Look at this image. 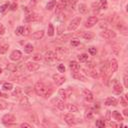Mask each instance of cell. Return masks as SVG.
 <instances>
[{
  "label": "cell",
  "instance_id": "cell-56",
  "mask_svg": "<svg viewBox=\"0 0 128 128\" xmlns=\"http://www.w3.org/2000/svg\"><path fill=\"white\" fill-rule=\"evenodd\" d=\"M109 126H110V127H117V124H116L115 122H110V123H109Z\"/></svg>",
  "mask_w": 128,
  "mask_h": 128
},
{
  "label": "cell",
  "instance_id": "cell-14",
  "mask_svg": "<svg viewBox=\"0 0 128 128\" xmlns=\"http://www.w3.org/2000/svg\"><path fill=\"white\" fill-rule=\"evenodd\" d=\"M72 77L74 79H76V80H79V81H83V82H86L87 81V78L83 74H81L80 72H78V71H73Z\"/></svg>",
  "mask_w": 128,
  "mask_h": 128
},
{
  "label": "cell",
  "instance_id": "cell-4",
  "mask_svg": "<svg viewBox=\"0 0 128 128\" xmlns=\"http://www.w3.org/2000/svg\"><path fill=\"white\" fill-rule=\"evenodd\" d=\"M100 36L103 37L104 39H112V38H115V37H116V33H115L113 30L104 29V30L100 33Z\"/></svg>",
  "mask_w": 128,
  "mask_h": 128
},
{
  "label": "cell",
  "instance_id": "cell-19",
  "mask_svg": "<svg viewBox=\"0 0 128 128\" xmlns=\"http://www.w3.org/2000/svg\"><path fill=\"white\" fill-rule=\"evenodd\" d=\"M105 105H107V106H110V105L116 106V105H117V100H116L114 97H108V98L105 100Z\"/></svg>",
  "mask_w": 128,
  "mask_h": 128
},
{
  "label": "cell",
  "instance_id": "cell-40",
  "mask_svg": "<svg viewBox=\"0 0 128 128\" xmlns=\"http://www.w3.org/2000/svg\"><path fill=\"white\" fill-rule=\"evenodd\" d=\"M88 51H89V53H90L91 55H96V53H97V49H96L95 47H90V48L88 49Z\"/></svg>",
  "mask_w": 128,
  "mask_h": 128
},
{
  "label": "cell",
  "instance_id": "cell-30",
  "mask_svg": "<svg viewBox=\"0 0 128 128\" xmlns=\"http://www.w3.org/2000/svg\"><path fill=\"white\" fill-rule=\"evenodd\" d=\"M78 60H79L80 62H86V61L88 60V55L85 54V53L80 54V55H78Z\"/></svg>",
  "mask_w": 128,
  "mask_h": 128
},
{
  "label": "cell",
  "instance_id": "cell-29",
  "mask_svg": "<svg viewBox=\"0 0 128 128\" xmlns=\"http://www.w3.org/2000/svg\"><path fill=\"white\" fill-rule=\"evenodd\" d=\"M8 48H9V45H8L7 43H3V44H1V45H0V54H4V53H6V51L8 50Z\"/></svg>",
  "mask_w": 128,
  "mask_h": 128
},
{
  "label": "cell",
  "instance_id": "cell-57",
  "mask_svg": "<svg viewBox=\"0 0 128 128\" xmlns=\"http://www.w3.org/2000/svg\"><path fill=\"white\" fill-rule=\"evenodd\" d=\"M123 114H124L125 116H128V110H127V109H124V111H123Z\"/></svg>",
  "mask_w": 128,
  "mask_h": 128
},
{
  "label": "cell",
  "instance_id": "cell-27",
  "mask_svg": "<svg viewBox=\"0 0 128 128\" xmlns=\"http://www.w3.org/2000/svg\"><path fill=\"white\" fill-rule=\"evenodd\" d=\"M112 116H113L117 121H122V120H123L122 115H121L118 111H112Z\"/></svg>",
  "mask_w": 128,
  "mask_h": 128
},
{
  "label": "cell",
  "instance_id": "cell-53",
  "mask_svg": "<svg viewBox=\"0 0 128 128\" xmlns=\"http://www.w3.org/2000/svg\"><path fill=\"white\" fill-rule=\"evenodd\" d=\"M92 113H93V112H92L91 110H88V111L86 112V117H87V118H91V117H92Z\"/></svg>",
  "mask_w": 128,
  "mask_h": 128
},
{
  "label": "cell",
  "instance_id": "cell-23",
  "mask_svg": "<svg viewBox=\"0 0 128 128\" xmlns=\"http://www.w3.org/2000/svg\"><path fill=\"white\" fill-rule=\"evenodd\" d=\"M82 37L84 39H86V40H90V39H92L94 37V33L93 32H89V31L88 32H83Z\"/></svg>",
  "mask_w": 128,
  "mask_h": 128
},
{
  "label": "cell",
  "instance_id": "cell-17",
  "mask_svg": "<svg viewBox=\"0 0 128 128\" xmlns=\"http://www.w3.org/2000/svg\"><path fill=\"white\" fill-rule=\"evenodd\" d=\"M18 99H19V102L22 104V105H25V106H29V101H28V98H27V96L25 95V94H21L20 96H18L17 97Z\"/></svg>",
  "mask_w": 128,
  "mask_h": 128
},
{
  "label": "cell",
  "instance_id": "cell-12",
  "mask_svg": "<svg viewBox=\"0 0 128 128\" xmlns=\"http://www.w3.org/2000/svg\"><path fill=\"white\" fill-rule=\"evenodd\" d=\"M82 95H83V97H84L87 101H92V100L94 99L93 93H92L90 90H88V89H83V90H82Z\"/></svg>",
  "mask_w": 128,
  "mask_h": 128
},
{
  "label": "cell",
  "instance_id": "cell-18",
  "mask_svg": "<svg viewBox=\"0 0 128 128\" xmlns=\"http://www.w3.org/2000/svg\"><path fill=\"white\" fill-rule=\"evenodd\" d=\"M69 67H70V69L72 71H79V69H80L79 63L76 62V61H74V60H72V61L69 62Z\"/></svg>",
  "mask_w": 128,
  "mask_h": 128
},
{
  "label": "cell",
  "instance_id": "cell-11",
  "mask_svg": "<svg viewBox=\"0 0 128 128\" xmlns=\"http://www.w3.org/2000/svg\"><path fill=\"white\" fill-rule=\"evenodd\" d=\"M53 80L56 83V85H62L65 82V77L62 76L61 74H54L53 75Z\"/></svg>",
  "mask_w": 128,
  "mask_h": 128
},
{
  "label": "cell",
  "instance_id": "cell-58",
  "mask_svg": "<svg viewBox=\"0 0 128 128\" xmlns=\"http://www.w3.org/2000/svg\"><path fill=\"white\" fill-rule=\"evenodd\" d=\"M3 43H4V42H3V39H1V38H0V45H1V44H3Z\"/></svg>",
  "mask_w": 128,
  "mask_h": 128
},
{
  "label": "cell",
  "instance_id": "cell-3",
  "mask_svg": "<svg viewBox=\"0 0 128 128\" xmlns=\"http://www.w3.org/2000/svg\"><path fill=\"white\" fill-rule=\"evenodd\" d=\"M80 22H81V17H76L74 19H72V21L70 22V24L68 25V30L69 31H74L78 28V26L80 25Z\"/></svg>",
  "mask_w": 128,
  "mask_h": 128
},
{
  "label": "cell",
  "instance_id": "cell-43",
  "mask_svg": "<svg viewBox=\"0 0 128 128\" xmlns=\"http://www.w3.org/2000/svg\"><path fill=\"white\" fill-rule=\"evenodd\" d=\"M5 108H7V103L3 100H0V110H3Z\"/></svg>",
  "mask_w": 128,
  "mask_h": 128
},
{
  "label": "cell",
  "instance_id": "cell-6",
  "mask_svg": "<svg viewBox=\"0 0 128 128\" xmlns=\"http://www.w3.org/2000/svg\"><path fill=\"white\" fill-rule=\"evenodd\" d=\"M97 22H98V18H97L96 16H90V17H88V19L85 21V27L91 28V27H93Z\"/></svg>",
  "mask_w": 128,
  "mask_h": 128
},
{
  "label": "cell",
  "instance_id": "cell-15",
  "mask_svg": "<svg viewBox=\"0 0 128 128\" xmlns=\"http://www.w3.org/2000/svg\"><path fill=\"white\" fill-rule=\"evenodd\" d=\"M117 68H118V63H117V61H116L115 59H111V60L109 61V70H110V72H112V73L116 72Z\"/></svg>",
  "mask_w": 128,
  "mask_h": 128
},
{
  "label": "cell",
  "instance_id": "cell-37",
  "mask_svg": "<svg viewBox=\"0 0 128 128\" xmlns=\"http://www.w3.org/2000/svg\"><path fill=\"white\" fill-rule=\"evenodd\" d=\"M95 125H96V127H99V128H103V127L105 126V122H104V120H101V119H99V120H96V122H95Z\"/></svg>",
  "mask_w": 128,
  "mask_h": 128
},
{
  "label": "cell",
  "instance_id": "cell-60",
  "mask_svg": "<svg viewBox=\"0 0 128 128\" xmlns=\"http://www.w3.org/2000/svg\"><path fill=\"white\" fill-rule=\"evenodd\" d=\"M0 95H1V91H0Z\"/></svg>",
  "mask_w": 128,
  "mask_h": 128
},
{
  "label": "cell",
  "instance_id": "cell-20",
  "mask_svg": "<svg viewBox=\"0 0 128 128\" xmlns=\"http://www.w3.org/2000/svg\"><path fill=\"white\" fill-rule=\"evenodd\" d=\"M113 91H114V93L115 94H121L122 92H123V87L119 84V83H116L114 86H113Z\"/></svg>",
  "mask_w": 128,
  "mask_h": 128
},
{
  "label": "cell",
  "instance_id": "cell-10",
  "mask_svg": "<svg viewBox=\"0 0 128 128\" xmlns=\"http://www.w3.org/2000/svg\"><path fill=\"white\" fill-rule=\"evenodd\" d=\"M14 121H15V116L12 115V114H10V113L5 114V115L2 117V122H3L4 124H10V123H12V122H14Z\"/></svg>",
  "mask_w": 128,
  "mask_h": 128
},
{
  "label": "cell",
  "instance_id": "cell-45",
  "mask_svg": "<svg viewBox=\"0 0 128 128\" xmlns=\"http://www.w3.org/2000/svg\"><path fill=\"white\" fill-rule=\"evenodd\" d=\"M8 7H9V5H8L7 3H6V4L1 5V6H0V12H4V11H5V10H6Z\"/></svg>",
  "mask_w": 128,
  "mask_h": 128
},
{
  "label": "cell",
  "instance_id": "cell-51",
  "mask_svg": "<svg viewBox=\"0 0 128 128\" xmlns=\"http://www.w3.org/2000/svg\"><path fill=\"white\" fill-rule=\"evenodd\" d=\"M20 127H22V128H31V125L28 124V123H22V124H20Z\"/></svg>",
  "mask_w": 128,
  "mask_h": 128
},
{
  "label": "cell",
  "instance_id": "cell-21",
  "mask_svg": "<svg viewBox=\"0 0 128 128\" xmlns=\"http://www.w3.org/2000/svg\"><path fill=\"white\" fill-rule=\"evenodd\" d=\"M44 36V31L43 30H40V31H36L32 34V37L34 39H41L42 37Z\"/></svg>",
  "mask_w": 128,
  "mask_h": 128
},
{
  "label": "cell",
  "instance_id": "cell-55",
  "mask_svg": "<svg viewBox=\"0 0 128 128\" xmlns=\"http://www.w3.org/2000/svg\"><path fill=\"white\" fill-rule=\"evenodd\" d=\"M37 2H38V0H30L29 5H30V6H34V5H35Z\"/></svg>",
  "mask_w": 128,
  "mask_h": 128
},
{
  "label": "cell",
  "instance_id": "cell-36",
  "mask_svg": "<svg viewBox=\"0 0 128 128\" xmlns=\"http://www.w3.org/2000/svg\"><path fill=\"white\" fill-rule=\"evenodd\" d=\"M67 108H68L69 112H77L78 111V107L76 105H74V104H69L67 106Z\"/></svg>",
  "mask_w": 128,
  "mask_h": 128
},
{
  "label": "cell",
  "instance_id": "cell-35",
  "mask_svg": "<svg viewBox=\"0 0 128 128\" xmlns=\"http://www.w3.org/2000/svg\"><path fill=\"white\" fill-rule=\"evenodd\" d=\"M59 96H60L62 99H65V98L68 96L67 90H65V89H60V90H59Z\"/></svg>",
  "mask_w": 128,
  "mask_h": 128
},
{
  "label": "cell",
  "instance_id": "cell-47",
  "mask_svg": "<svg viewBox=\"0 0 128 128\" xmlns=\"http://www.w3.org/2000/svg\"><path fill=\"white\" fill-rule=\"evenodd\" d=\"M71 37H72V34H67V35H64V36H62L61 40H62V41H66L67 39H70Z\"/></svg>",
  "mask_w": 128,
  "mask_h": 128
},
{
  "label": "cell",
  "instance_id": "cell-42",
  "mask_svg": "<svg viewBox=\"0 0 128 128\" xmlns=\"http://www.w3.org/2000/svg\"><path fill=\"white\" fill-rule=\"evenodd\" d=\"M22 94V90L20 89V88H16V90L13 92V95H15L16 97H18V96H20Z\"/></svg>",
  "mask_w": 128,
  "mask_h": 128
},
{
  "label": "cell",
  "instance_id": "cell-59",
  "mask_svg": "<svg viewBox=\"0 0 128 128\" xmlns=\"http://www.w3.org/2000/svg\"><path fill=\"white\" fill-rule=\"evenodd\" d=\"M1 72H2V69H1V67H0V74H1Z\"/></svg>",
  "mask_w": 128,
  "mask_h": 128
},
{
  "label": "cell",
  "instance_id": "cell-7",
  "mask_svg": "<svg viewBox=\"0 0 128 128\" xmlns=\"http://www.w3.org/2000/svg\"><path fill=\"white\" fill-rule=\"evenodd\" d=\"M38 19H39V15H38V14L33 13V12H30L29 14L26 15L24 21H25L26 23H28V22H34V21H36V20H38Z\"/></svg>",
  "mask_w": 128,
  "mask_h": 128
},
{
  "label": "cell",
  "instance_id": "cell-5",
  "mask_svg": "<svg viewBox=\"0 0 128 128\" xmlns=\"http://www.w3.org/2000/svg\"><path fill=\"white\" fill-rule=\"evenodd\" d=\"M67 6H68V0H60V2H59L58 4H56V11H55V14L61 13Z\"/></svg>",
  "mask_w": 128,
  "mask_h": 128
},
{
  "label": "cell",
  "instance_id": "cell-41",
  "mask_svg": "<svg viewBox=\"0 0 128 128\" xmlns=\"http://www.w3.org/2000/svg\"><path fill=\"white\" fill-rule=\"evenodd\" d=\"M42 55L41 54H35L34 56H33V60L34 61H40V60H42Z\"/></svg>",
  "mask_w": 128,
  "mask_h": 128
},
{
  "label": "cell",
  "instance_id": "cell-25",
  "mask_svg": "<svg viewBox=\"0 0 128 128\" xmlns=\"http://www.w3.org/2000/svg\"><path fill=\"white\" fill-rule=\"evenodd\" d=\"M78 10H79V12L81 14H85L87 12V6L85 4H83V3H81V4L78 5Z\"/></svg>",
  "mask_w": 128,
  "mask_h": 128
},
{
  "label": "cell",
  "instance_id": "cell-50",
  "mask_svg": "<svg viewBox=\"0 0 128 128\" xmlns=\"http://www.w3.org/2000/svg\"><path fill=\"white\" fill-rule=\"evenodd\" d=\"M80 44V42H79V40H71V46H77V45H79Z\"/></svg>",
  "mask_w": 128,
  "mask_h": 128
},
{
  "label": "cell",
  "instance_id": "cell-1",
  "mask_svg": "<svg viewBox=\"0 0 128 128\" xmlns=\"http://www.w3.org/2000/svg\"><path fill=\"white\" fill-rule=\"evenodd\" d=\"M34 90L35 92L39 95V96H43V97H49L52 93V90L50 88H48L44 83L42 82H37L34 86Z\"/></svg>",
  "mask_w": 128,
  "mask_h": 128
},
{
  "label": "cell",
  "instance_id": "cell-2",
  "mask_svg": "<svg viewBox=\"0 0 128 128\" xmlns=\"http://www.w3.org/2000/svg\"><path fill=\"white\" fill-rule=\"evenodd\" d=\"M54 52H55V57L57 60H63L68 55V50L63 47H57Z\"/></svg>",
  "mask_w": 128,
  "mask_h": 128
},
{
  "label": "cell",
  "instance_id": "cell-38",
  "mask_svg": "<svg viewBox=\"0 0 128 128\" xmlns=\"http://www.w3.org/2000/svg\"><path fill=\"white\" fill-rule=\"evenodd\" d=\"M45 58H56L54 51H47L45 53Z\"/></svg>",
  "mask_w": 128,
  "mask_h": 128
},
{
  "label": "cell",
  "instance_id": "cell-61",
  "mask_svg": "<svg viewBox=\"0 0 128 128\" xmlns=\"http://www.w3.org/2000/svg\"><path fill=\"white\" fill-rule=\"evenodd\" d=\"M114 1H117V0H114Z\"/></svg>",
  "mask_w": 128,
  "mask_h": 128
},
{
  "label": "cell",
  "instance_id": "cell-49",
  "mask_svg": "<svg viewBox=\"0 0 128 128\" xmlns=\"http://www.w3.org/2000/svg\"><path fill=\"white\" fill-rule=\"evenodd\" d=\"M107 25H108V23H107V21H105V20H102V21H100V27H104V28H106L107 27Z\"/></svg>",
  "mask_w": 128,
  "mask_h": 128
},
{
  "label": "cell",
  "instance_id": "cell-52",
  "mask_svg": "<svg viewBox=\"0 0 128 128\" xmlns=\"http://www.w3.org/2000/svg\"><path fill=\"white\" fill-rule=\"evenodd\" d=\"M4 33H5V27L2 24H0V35H3Z\"/></svg>",
  "mask_w": 128,
  "mask_h": 128
},
{
  "label": "cell",
  "instance_id": "cell-33",
  "mask_svg": "<svg viewBox=\"0 0 128 128\" xmlns=\"http://www.w3.org/2000/svg\"><path fill=\"white\" fill-rule=\"evenodd\" d=\"M56 61H57V59L56 58H45V62H46V64H48V65H54L55 63H56Z\"/></svg>",
  "mask_w": 128,
  "mask_h": 128
},
{
  "label": "cell",
  "instance_id": "cell-22",
  "mask_svg": "<svg viewBox=\"0 0 128 128\" xmlns=\"http://www.w3.org/2000/svg\"><path fill=\"white\" fill-rule=\"evenodd\" d=\"M33 50H34V47H33V45H32L31 43L26 44V45H25V47H24V51H25V53H27V54L32 53V52H33Z\"/></svg>",
  "mask_w": 128,
  "mask_h": 128
},
{
  "label": "cell",
  "instance_id": "cell-39",
  "mask_svg": "<svg viewBox=\"0 0 128 128\" xmlns=\"http://www.w3.org/2000/svg\"><path fill=\"white\" fill-rule=\"evenodd\" d=\"M15 34H16V35H22V34H23V26H19V27L15 30Z\"/></svg>",
  "mask_w": 128,
  "mask_h": 128
},
{
  "label": "cell",
  "instance_id": "cell-54",
  "mask_svg": "<svg viewBox=\"0 0 128 128\" xmlns=\"http://www.w3.org/2000/svg\"><path fill=\"white\" fill-rule=\"evenodd\" d=\"M9 7H10V9H11L12 11H14V10L16 9V7H17V5H16V3H12V4H11V5L9 6Z\"/></svg>",
  "mask_w": 128,
  "mask_h": 128
},
{
  "label": "cell",
  "instance_id": "cell-16",
  "mask_svg": "<svg viewBox=\"0 0 128 128\" xmlns=\"http://www.w3.org/2000/svg\"><path fill=\"white\" fill-rule=\"evenodd\" d=\"M53 102L56 103L55 105L60 109V110H64L66 108V105H65V102L62 100V99H59V98H55L53 99Z\"/></svg>",
  "mask_w": 128,
  "mask_h": 128
},
{
  "label": "cell",
  "instance_id": "cell-32",
  "mask_svg": "<svg viewBox=\"0 0 128 128\" xmlns=\"http://www.w3.org/2000/svg\"><path fill=\"white\" fill-rule=\"evenodd\" d=\"M47 33H48V36H53V35H54V27H53V24L50 23V24L48 25Z\"/></svg>",
  "mask_w": 128,
  "mask_h": 128
},
{
  "label": "cell",
  "instance_id": "cell-46",
  "mask_svg": "<svg viewBox=\"0 0 128 128\" xmlns=\"http://www.w3.org/2000/svg\"><path fill=\"white\" fill-rule=\"evenodd\" d=\"M63 32H64V27H63L62 25H60V26L57 28V33H58L59 35H61Z\"/></svg>",
  "mask_w": 128,
  "mask_h": 128
},
{
  "label": "cell",
  "instance_id": "cell-44",
  "mask_svg": "<svg viewBox=\"0 0 128 128\" xmlns=\"http://www.w3.org/2000/svg\"><path fill=\"white\" fill-rule=\"evenodd\" d=\"M57 69H58V71L61 72V73L65 72V66H64L63 64H59V65L57 66Z\"/></svg>",
  "mask_w": 128,
  "mask_h": 128
},
{
  "label": "cell",
  "instance_id": "cell-26",
  "mask_svg": "<svg viewBox=\"0 0 128 128\" xmlns=\"http://www.w3.org/2000/svg\"><path fill=\"white\" fill-rule=\"evenodd\" d=\"M30 33H31V27H30V25L24 26V27H23V34H22V35H24V36H29Z\"/></svg>",
  "mask_w": 128,
  "mask_h": 128
},
{
  "label": "cell",
  "instance_id": "cell-34",
  "mask_svg": "<svg viewBox=\"0 0 128 128\" xmlns=\"http://www.w3.org/2000/svg\"><path fill=\"white\" fill-rule=\"evenodd\" d=\"M2 88L4 89V90H11L12 88H13V85H12V83H10V82H5V83H3V86H2Z\"/></svg>",
  "mask_w": 128,
  "mask_h": 128
},
{
  "label": "cell",
  "instance_id": "cell-48",
  "mask_svg": "<svg viewBox=\"0 0 128 128\" xmlns=\"http://www.w3.org/2000/svg\"><path fill=\"white\" fill-rule=\"evenodd\" d=\"M123 82H124V86H125V87H128V76H127V75H124V77H123Z\"/></svg>",
  "mask_w": 128,
  "mask_h": 128
},
{
  "label": "cell",
  "instance_id": "cell-8",
  "mask_svg": "<svg viewBox=\"0 0 128 128\" xmlns=\"http://www.w3.org/2000/svg\"><path fill=\"white\" fill-rule=\"evenodd\" d=\"M64 121L68 124V125H73L76 123V120H75V117L74 115H72V113H67L64 115Z\"/></svg>",
  "mask_w": 128,
  "mask_h": 128
},
{
  "label": "cell",
  "instance_id": "cell-31",
  "mask_svg": "<svg viewBox=\"0 0 128 128\" xmlns=\"http://www.w3.org/2000/svg\"><path fill=\"white\" fill-rule=\"evenodd\" d=\"M55 5H56V1H55V0H51L50 2L47 3V5H46V9L51 10V9H53V8L55 7Z\"/></svg>",
  "mask_w": 128,
  "mask_h": 128
},
{
  "label": "cell",
  "instance_id": "cell-28",
  "mask_svg": "<svg viewBox=\"0 0 128 128\" xmlns=\"http://www.w3.org/2000/svg\"><path fill=\"white\" fill-rule=\"evenodd\" d=\"M97 3L99 9H107V0H99Z\"/></svg>",
  "mask_w": 128,
  "mask_h": 128
},
{
  "label": "cell",
  "instance_id": "cell-24",
  "mask_svg": "<svg viewBox=\"0 0 128 128\" xmlns=\"http://www.w3.org/2000/svg\"><path fill=\"white\" fill-rule=\"evenodd\" d=\"M120 104H121L122 106H124V107H126V106L128 105L127 94H125V95H123V96H121V97H120Z\"/></svg>",
  "mask_w": 128,
  "mask_h": 128
},
{
  "label": "cell",
  "instance_id": "cell-13",
  "mask_svg": "<svg viewBox=\"0 0 128 128\" xmlns=\"http://www.w3.org/2000/svg\"><path fill=\"white\" fill-rule=\"evenodd\" d=\"M21 57H22V53L19 50H14L10 54V59L13 60V61H18V60H20Z\"/></svg>",
  "mask_w": 128,
  "mask_h": 128
},
{
  "label": "cell",
  "instance_id": "cell-9",
  "mask_svg": "<svg viewBox=\"0 0 128 128\" xmlns=\"http://www.w3.org/2000/svg\"><path fill=\"white\" fill-rule=\"evenodd\" d=\"M26 67L30 72H35L39 69V64L34 62V61H30V62L26 63Z\"/></svg>",
  "mask_w": 128,
  "mask_h": 128
}]
</instances>
